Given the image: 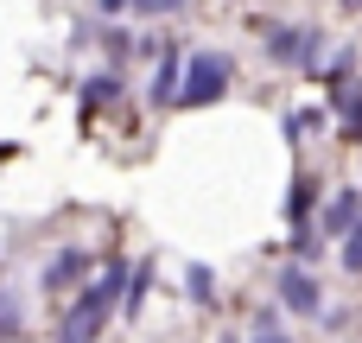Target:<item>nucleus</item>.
I'll return each mask as SVG.
<instances>
[{
	"instance_id": "obj_4",
	"label": "nucleus",
	"mask_w": 362,
	"mask_h": 343,
	"mask_svg": "<svg viewBox=\"0 0 362 343\" xmlns=\"http://www.w3.org/2000/svg\"><path fill=\"white\" fill-rule=\"evenodd\" d=\"M178 89H185V51L165 45L159 51V76H153V102H178Z\"/></svg>"
},
{
	"instance_id": "obj_2",
	"label": "nucleus",
	"mask_w": 362,
	"mask_h": 343,
	"mask_svg": "<svg viewBox=\"0 0 362 343\" xmlns=\"http://www.w3.org/2000/svg\"><path fill=\"white\" fill-rule=\"evenodd\" d=\"M229 76H235V57H229V51H191V57H185V89H178V102H185V108H210V102L229 89Z\"/></svg>"
},
{
	"instance_id": "obj_16",
	"label": "nucleus",
	"mask_w": 362,
	"mask_h": 343,
	"mask_svg": "<svg viewBox=\"0 0 362 343\" xmlns=\"http://www.w3.org/2000/svg\"><path fill=\"white\" fill-rule=\"evenodd\" d=\"M121 6H134V0H102V13H121Z\"/></svg>"
},
{
	"instance_id": "obj_12",
	"label": "nucleus",
	"mask_w": 362,
	"mask_h": 343,
	"mask_svg": "<svg viewBox=\"0 0 362 343\" xmlns=\"http://www.w3.org/2000/svg\"><path fill=\"white\" fill-rule=\"evenodd\" d=\"M344 267H350V274H362V223L344 236Z\"/></svg>"
},
{
	"instance_id": "obj_11",
	"label": "nucleus",
	"mask_w": 362,
	"mask_h": 343,
	"mask_svg": "<svg viewBox=\"0 0 362 343\" xmlns=\"http://www.w3.org/2000/svg\"><path fill=\"white\" fill-rule=\"evenodd\" d=\"M337 115H344V127H362V89H344L337 95Z\"/></svg>"
},
{
	"instance_id": "obj_13",
	"label": "nucleus",
	"mask_w": 362,
	"mask_h": 343,
	"mask_svg": "<svg viewBox=\"0 0 362 343\" xmlns=\"http://www.w3.org/2000/svg\"><path fill=\"white\" fill-rule=\"evenodd\" d=\"M305 210H312V185H305V178H299V185H293V197H286V216H293V223H299V216H305Z\"/></svg>"
},
{
	"instance_id": "obj_17",
	"label": "nucleus",
	"mask_w": 362,
	"mask_h": 343,
	"mask_svg": "<svg viewBox=\"0 0 362 343\" xmlns=\"http://www.w3.org/2000/svg\"><path fill=\"white\" fill-rule=\"evenodd\" d=\"M344 6H362V0H344Z\"/></svg>"
},
{
	"instance_id": "obj_5",
	"label": "nucleus",
	"mask_w": 362,
	"mask_h": 343,
	"mask_svg": "<svg viewBox=\"0 0 362 343\" xmlns=\"http://www.w3.org/2000/svg\"><path fill=\"white\" fill-rule=\"evenodd\" d=\"M280 299H286L293 312L312 318V312H318V280H312L305 267H286V274H280Z\"/></svg>"
},
{
	"instance_id": "obj_1",
	"label": "nucleus",
	"mask_w": 362,
	"mask_h": 343,
	"mask_svg": "<svg viewBox=\"0 0 362 343\" xmlns=\"http://www.w3.org/2000/svg\"><path fill=\"white\" fill-rule=\"evenodd\" d=\"M121 293H127V267L115 261V267H102V280H95V286H83V293H76V306H70V312H64V325H57V343H95Z\"/></svg>"
},
{
	"instance_id": "obj_9",
	"label": "nucleus",
	"mask_w": 362,
	"mask_h": 343,
	"mask_svg": "<svg viewBox=\"0 0 362 343\" xmlns=\"http://www.w3.org/2000/svg\"><path fill=\"white\" fill-rule=\"evenodd\" d=\"M185 280H191V299H197V306H216V280H210V267H191Z\"/></svg>"
},
{
	"instance_id": "obj_15",
	"label": "nucleus",
	"mask_w": 362,
	"mask_h": 343,
	"mask_svg": "<svg viewBox=\"0 0 362 343\" xmlns=\"http://www.w3.org/2000/svg\"><path fill=\"white\" fill-rule=\"evenodd\" d=\"M255 343H286V337H280V331H274V325H261V337H255Z\"/></svg>"
},
{
	"instance_id": "obj_3",
	"label": "nucleus",
	"mask_w": 362,
	"mask_h": 343,
	"mask_svg": "<svg viewBox=\"0 0 362 343\" xmlns=\"http://www.w3.org/2000/svg\"><path fill=\"white\" fill-rule=\"evenodd\" d=\"M267 51H274V64H299V70H312V64H318V32L274 25V32H267Z\"/></svg>"
},
{
	"instance_id": "obj_10",
	"label": "nucleus",
	"mask_w": 362,
	"mask_h": 343,
	"mask_svg": "<svg viewBox=\"0 0 362 343\" xmlns=\"http://www.w3.org/2000/svg\"><path fill=\"white\" fill-rule=\"evenodd\" d=\"M146 286H153V261H140V274H134V286H127V312L146 306Z\"/></svg>"
},
{
	"instance_id": "obj_7",
	"label": "nucleus",
	"mask_w": 362,
	"mask_h": 343,
	"mask_svg": "<svg viewBox=\"0 0 362 343\" xmlns=\"http://www.w3.org/2000/svg\"><path fill=\"white\" fill-rule=\"evenodd\" d=\"M115 95H121V76H115V70L83 76V89H76V102H83V108H102V102H115Z\"/></svg>"
},
{
	"instance_id": "obj_14",
	"label": "nucleus",
	"mask_w": 362,
	"mask_h": 343,
	"mask_svg": "<svg viewBox=\"0 0 362 343\" xmlns=\"http://www.w3.org/2000/svg\"><path fill=\"white\" fill-rule=\"evenodd\" d=\"M191 0H134V13H185Z\"/></svg>"
},
{
	"instance_id": "obj_8",
	"label": "nucleus",
	"mask_w": 362,
	"mask_h": 343,
	"mask_svg": "<svg viewBox=\"0 0 362 343\" xmlns=\"http://www.w3.org/2000/svg\"><path fill=\"white\" fill-rule=\"evenodd\" d=\"M76 274H83V248H64V255L45 267V286H70Z\"/></svg>"
},
{
	"instance_id": "obj_6",
	"label": "nucleus",
	"mask_w": 362,
	"mask_h": 343,
	"mask_svg": "<svg viewBox=\"0 0 362 343\" xmlns=\"http://www.w3.org/2000/svg\"><path fill=\"white\" fill-rule=\"evenodd\" d=\"M356 223H362V191H337V197L325 204V229H331V236H350Z\"/></svg>"
}]
</instances>
